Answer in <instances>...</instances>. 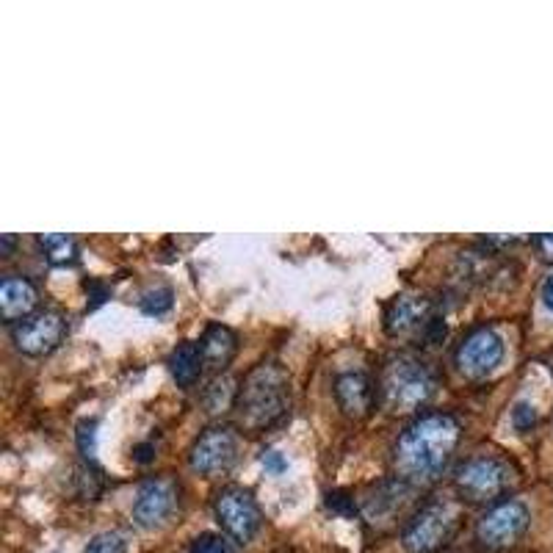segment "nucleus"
I'll list each match as a JSON object with an SVG mask.
<instances>
[{
    "label": "nucleus",
    "mask_w": 553,
    "mask_h": 553,
    "mask_svg": "<svg viewBox=\"0 0 553 553\" xmlns=\"http://www.w3.org/2000/svg\"><path fill=\"white\" fill-rule=\"evenodd\" d=\"M200 352L208 368H213V371H224L238 352V335L230 330V327L213 321V324H208L205 332H202Z\"/></svg>",
    "instance_id": "obj_15"
},
{
    "label": "nucleus",
    "mask_w": 553,
    "mask_h": 553,
    "mask_svg": "<svg viewBox=\"0 0 553 553\" xmlns=\"http://www.w3.org/2000/svg\"><path fill=\"white\" fill-rule=\"evenodd\" d=\"M169 371H172V377L180 388H194V382L200 379L202 374V352H200V343H180L175 352L169 354Z\"/></svg>",
    "instance_id": "obj_16"
},
{
    "label": "nucleus",
    "mask_w": 553,
    "mask_h": 553,
    "mask_svg": "<svg viewBox=\"0 0 553 553\" xmlns=\"http://www.w3.org/2000/svg\"><path fill=\"white\" fill-rule=\"evenodd\" d=\"M175 305V291L169 285H158V288H150L147 294L142 296V313L144 316H166Z\"/></svg>",
    "instance_id": "obj_19"
},
{
    "label": "nucleus",
    "mask_w": 553,
    "mask_h": 553,
    "mask_svg": "<svg viewBox=\"0 0 553 553\" xmlns=\"http://www.w3.org/2000/svg\"><path fill=\"white\" fill-rule=\"evenodd\" d=\"M70 332V321L59 310H39L12 327V341L25 357H45L56 352Z\"/></svg>",
    "instance_id": "obj_7"
},
{
    "label": "nucleus",
    "mask_w": 553,
    "mask_h": 553,
    "mask_svg": "<svg viewBox=\"0 0 553 553\" xmlns=\"http://www.w3.org/2000/svg\"><path fill=\"white\" fill-rule=\"evenodd\" d=\"M83 553H128V537L122 531H103L92 537Z\"/></svg>",
    "instance_id": "obj_20"
},
{
    "label": "nucleus",
    "mask_w": 553,
    "mask_h": 553,
    "mask_svg": "<svg viewBox=\"0 0 553 553\" xmlns=\"http://www.w3.org/2000/svg\"><path fill=\"white\" fill-rule=\"evenodd\" d=\"M263 468L271 473V476H280V473L288 471V459L280 451H263Z\"/></svg>",
    "instance_id": "obj_26"
},
{
    "label": "nucleus",
    "mask_w": 553,
    "mask_h": 553,
    "mask_svg": "<svg viewBox=\"0 0 553 553\" xmlns=\"http://www.w3.org/2000/svg\"><path fill=\"white\" fill-rule=\"evenodd\" d=\"M12 247H14V236H3V258H9Z\"/></svg>",
    "instance_id": "obj_30"
},
{
    "label": "nucleus",
    "mask_w": 553,
    "mask_h": 553,
    "mask_svg": "<svg viewBox=\"0 0 553 553\" xmlns=\"http://www.w3.org/2000/svg\"><path fill=\"white\" fill-rule=\"evenodd\" d=\"M238 459V435L230 426H208L191 446L189 462L200 476H222Z\"/></svg>",
    "instance_id": "obj_10"
},
{
    "label": "nucleus",
    "mask_w": 553,
    "mask_h": 553,
    "mask_svg": "<svg viewBox=\"0 0 553 553\" xmlns=\"http://www.w3.org/2000/svg\"><path fill=\"white\" fill-rule=\"evenodd\" d=\"M512 424H515L518 432H529L531 426L537 424V410H534V404H529V401H518L515 410H512Z\"/></svg>",
    "instance_id": "obj_24"
},
{
    "label": "nucleus",
    "mask_w": 553,
    "mask_h": 553,
    "mask_svg": "<svg viewBox=\"0 0 553 553\" xmlns=\"http://www.w3.org/2000/svg\"><path fill=\"white\" fill-rule=\"evenodd\" d=\"M457 529L459 506L448 498H437L412 515L407 529L401 534V542H404L407 553H437L446 548Z\"/></svg>",
    "instance_id": "obj_4"
},
{
    "label": "nucleus",
    "mask_w": 553,
    "mask_h": 553,
    "mask_svg": "<svg viewBox=\"0 0 553 553\" xmlns=\"http://www.w3.org/2000/svg\"><path fill=\"white\" fill-rule=\"evenodd\" d=\"M133 459H136V462H142V465H147V462H153V459H155V446H153V443H139V446L133 448Z\"/></svg>",
    "instance_id": "obj_27"
},
{
    "label": "nucleus",
    "mask_w": 553,
    "mask_h": 553,
    "mask_svg": "<svg viewBox=\"0 0 553 553\" xmlns=\"http://www.w3.org/2000/svg\"><path fill=\"white\" fill-rule=\"evenodd\" d=\"M437 374L432 365L415 354H396L382 368L379 401L390 412L421 410L435 396Z\"/></svg>",
    "instance_id": "obj_3"
},
{
    "label": "nucleus",
    "mask_w": 553,
    "mask_h": 553,
    "mask_svg": "<svg viewBox=\"0 0 553 553\" xmlns=\"http://www.w3.org/2000/svg\"><path fill=\"white\" fill-rule=\"evenodd\" d=\"M506 354L504 338L493 327H473L454 352V365L468 379H484L501 365Z\"/></svg>",
    "instance_id": "obj_9"
},
{
    "label": "nucleus",
    "mask_w": 553,
    "mask_h": 553,
    "mask_svg": "<svg viewBox=\"0 0 553 553\" xmlns=\"http://www.w3.org/2000/svg\"><path fill=\"white\" fill-rule=\"evenodd\" d=\"M379 399V388L363 371H343L335 377V401L341 407L343 415L349 418H365L374 410Z\"/></svg>",
    "instance_id": "obj_13"
},
{
    "label": "nucleus",
    "mask_w": 553,
    "mask_h": 553,
    "mask_svg": "<svg viewBox=\"0 0 553 553\" xmlns=\"http://www.w3.org/2000/svg\"><path fill=\"white\" fill-rule=\"evenodd\" d=\"M189 553H236V548L224 534H200L191 542Z\"/></svg>",
    "instance_id": "obj_21"
},
{
    "label": "nucleus",
    "mask_w": 553,
    "mask_h": 553,
    "mask_svg": "<svg viewBox=\"0 0 553 553\" xmlns=\"http://www.w3.org/2000/svg\"><path fill=\"white\" fill-rule=\"evenodd\" d=\"M39 247H42L45 258L53 266H72L78 260V244H75V238L64 236V233L39 236Z\"/></svg>",
    "instance_id": "obj_17"
},
{
    "label": "nucleus",
    "mask_w": 553,
    "mask_h": 553,
    "mask_svg": "<svg viewBox=\"0 0 553 553\" xmlns=\"http://www.w3.org/2000/svg\"><path fill=\"white\" fill-rule=\"evenodd\" d=\"M86 294L92 299V302H89V310H97L103 302H108L111 291H108V285L100 283V280H86Z\"/></svg>",
    "instance_id": "obj_25"
},
{
    "label": "nucleus",
    "mask_w": 553,
    "mask_h": 553,
    "mask_svg": "<svg viewBox=\"0 0 553 553\" xmlns=\"http://www.w3.org/2000/svg\"><path fill=\"white\" fill-rule=\"evenodd\" d=\"M534 247L540 249L542 258L553 260V233H545V236L534 238Z\"/></svg>",
    "instance_id": "obj_28"
},
{
    "label": "nucleus",
    "mask_w": 553,
    "mask_h": 553,
    "mask_svg": "<svg viewBox=\"0 0 553 553\" xmlns=\"http://www.w3.org/2000/svg\"><path fill=\"white\" fill-rule=\"evenodd\" d=\"M177 506V484L172 476H153L142 484L133 504V520L142 529H158L172 518Z\"/></svg>",
    "instance_id": "obj_11"
},
{
    "label": "nucleus",
    "mask_w": 553,
    "mask_h": 553,
    "mask_svg": "<svg viewBox=\"0 0 553 553\" xmlns=\"http://www.w3.org/2000/svg\"><path fill=\"white\" fill-rule=\"evenodd\" d=\"M432 321H435V302L424 294L396 296L385 310V330L393 338H407L418 332L424 338Z\"/></svg>",
    "instance_id": "obj_12"
},
{
    "label": "nucleus",
    "mask_w": 553,
    "mask_h": 553,
    "mask_svg": "<svg viewBox=\"0 0 553 553\" xmlns=\"http://www.w3.org/2000/svg\"><path fill=\"white\" fill-rule=\"evenodd\" d=\"M39 302V291L28 277L6 274L0 280V316L9 324H20L23 318L34 316V307Z\"/></svg>",
    "instance_id": "obj_14"
},
{
    "label": "nucleus",
    "mask_w": 553,
    "mask_h": 553,
    "mask_svg": "<svg viewBox=\"0 0 553 553\" xmlns=\"http://www.w3.org/2000/svg\"><path fill=\"white\" fill-rule=\"evenodd\" d=\"M462 426L451 412H426L415 418L393 446V465L412 487L437 482L457 451Z\"/></svg>",
    "instance_id": "obj_1"
},
{
    "label": "nucleus",
    "mask_w": 553,
    "mask_h": 553,
    "mask_svg": "<svg viewBox=\"0 0 553 553\" xmlns=\"http://www.w3.org/2000/svg\"><path fill=\"white\" fill-rule=\"evenodd\" d=\"M236 396H238L236 382L224 374V377L213 379L211 385L205 388V393H202V401H205L208 412H222V410H227L230 404L236 407Z\"/></svg>",
    "instance_id": "obj_18"
},
{
    "label": "nucleus",
    "mask_w": 553,
    "mask_h": 553,
    "mask_svg": "<svg viewBox=\"0 0 553 553\" xmlns=\"http://www.w3.org/2000/svg\"><path fill=\"white\" fill-rule=\"evenodd\" d=\"M531 512L520 498H504L484 512L476 523V542L482 551L498 553L518 545L520 537L529 531Z\"/></svg>",
    "instance_id": "obj_5"
},
{
    "label": "nucleus",
    "mask_w": 553,
    "mask_h": 553,
    "mask_svg": "<svg viewBox=\"0 0 553 553\" xmlns=\"http://www.w3.org/2000/svg\"><path fill=\"white\" fill-rule=\"evenodd\" d=\"M213 512H216V520H219L224 534L230 540L241 542V545L258 534L260 520H263L260 518L258 501L252 498L249 490L238 487V484H230V487L219 490L216 501H213Z\"/></svg>",
    "instance_id": "obj_8"
},
{
    "label": "nucleus",
    "mask_w": 553,
    "mask_h": 553,
    "mask_svg": "<svg viewBox=\"0 0 553 553\" xmlns=\"http://www.w3.org/2000/svg\"><path fill=\"white\" fill-rule=\"evenodd\" d=\"M512 482V468L509 462L501 457H482L468 459L454 476V490L459 498H465L468 504H490L498 495H504V490Z\"/></svg>",
    "instance_id": "obj_6"
},
{
    "label": "nucleus",
    "mask_w": 553,
    "mask_h": 553,
    "mask_svg": "<svg viewBox=\"0 0 553 553\" xmlns=\"http://www.w3.org/2000/svg\"><path fill=\"white\" fill-rule=\"evenodd\" d=\"M327 506H330L332 512L343 515V518H354L357 515V504H354V498L346 490H332V493H327Z\"/></svg>",
    "instance_id": "obj_23"
},
{
    "label": "nucleus",
    "mask_w": 553,
    "mask_h": 553,
    "mask_svg": "<svg viewBox=\"0 0 553 553\" xmlns=\"http://www.w3.org/2000/svg\"><path fill=\"white\" fill-rule=\"evenodd\" d=\"M78 448L86 459L95 457L97 448V421H81L78 424Z\"/></svg>",
    "instance_id": "obj_22"
},
{
    "label": "nucleus",
    "mask_w": 553,
    "mask_h": 553,
    "mask_svg": "<svg viewBox=\"0 0 553 553\" xmlns=\"http://www.w3.org/2000/svg\"><path fill=\"white\" fill-rule=\"evenodd\" d=\"M542 305L553 313V274H548V280L542 283Z\"/></svg>",
    "instance_id": "obj_29"
},
{
    "label": "nucleus",
    "mask_w": 553,
    "mask_h": 553,
    "mask_svg": "<svg viewBox=\"0 0 553 553\" xmlns=\"http://www.w3.org/2000/svg\"><path fill=\"white\" fill-rule=\"evenodd\" d=\"M291 407V379L280 363H260L241 382L236 396L238 421L247 432L280 424Z\"/></svg>",
    "instance_id": "obj_2"
}]
</instances>
